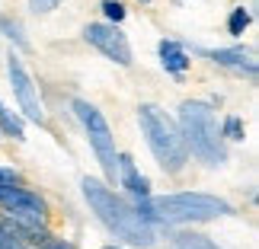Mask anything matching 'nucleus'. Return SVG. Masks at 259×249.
Masks as SVG:
<instances>
[{
	"instance_id": "obj_1",
	"label": "nucleus",
	"mask_w": 259,
	"mask_h": 249,
	"mask_svg": "<svg viewBox=\"0 0 259 249\" xmlns=\"http://www.w3.org/2000/svg\"><path fill=\"white\" fill-rule=\"evenodd\" d=\"M80 188H83V198H87L90 211L99 217V224H103L109 233H115V240H122L128 246H138V249H151L157 243V230L147 221H141V214L132 208V202H125L122 195H115L103 179L83 176Z\"/></svg>"
},
{
	"instance_id": "obj_23",
	"label": "nucleus",
	"mask_w": 259,
	"mask_h": 249,
	"mask_svg": "<svg viewBox=\"0 0 259 249\" xmlns=\"http://www.w3.org/2000/svg\"><path fill=\"white\" fill-rule=\"evenodd\" d=\"M144 4H147V0H144Z\"/></svg>"
},
{
	"instance_id": "obj_14",
	"label": "nucleus",
	"mask_w": 259,
	"mask_h": 249,
	"mask_svg": "<svg viewBox=\"0 0 259 249\" xmlns=\"http://www.w3.org/2000/svg\"><path fill=\"white\" fill-rule=\"evenodd\" d=\"M250 23H253L250 10H246V7H234L231 16H227V32H231V35H243L246 29H250Z\"/></svg>"
},
{
	"instance_id": "obj_15",
	"label": "nucleus",
	"mask_w": 259,
	"mask_h": 249,
	"mask_svg": "<svg viewBox=\"0 0 259 249\" xmlns=\"http://www.w3.org/2000/svg\"><path fill=\"white\" fill-rule=\"evenodd\" d=\"M221 137H224V144L227 141H234V144H240L243 137H246V128L240 122V115H227L224 122H221Z\"/></svg>"
},
{
	"instance_id": "obj_13",
	"label": "nucleus",
	"mask_w": 259,
	"mask_h": 249,
	"mask_svg": "<svg viewBox=\"0 0 259 249\" xmlns=\"http://www.w3.org/2000/svg\"><path fill=\"white\" fill-rule=\"evenodd\" d=\"M0 134L13 137V141H26V128H23V118L16 112H10V109L0 103Z\"/></svg>"
},
{
	"instance_id": "obj_2",
	"label": "nucleus",
	"mask_w": 259,
	"mask_h": 249,
	"mask_svg": "<svg viewBox=\"0 0 259 249\" xmlns=\"http://www.w3.org/2000/svg\"><path fill=\"white\" fill-rule=\"evenodd\" d=\"M176 125H179V134L186 141L189 157L202 160L211 169L227 163V144L221 137V125H218V115L208 103H202V99H186L179 106Z\"/></svg>"
},
{
	"instance_id": "obj_9",
	"label": "nucleus",
	"mask_w": 259,
	"mask_h": 249,
	"mask_svg": "<svg viewBox=\"0 0 259 249\" xmlns=\"http://www.w3.org/2000/svg\"><path fill=\"white\" fill-rule=\"evenodd\" d=\"M118 185L135 198H151V179L144 173H138V166L132 160V154H118Z\"/></svg>"
},
{
	"instance_id": "obj_12",
	"label": "nucleus",
	"mask_w": 259,
	"mask_h": 249,
	"mask_svg": "<svg viewBox=\"0 0 259 249\" xmlns=\"http://www.w3.org/2000/svg\"><path fill=\"white\" fill-rule=\"evenodd\" d=\"M173 249H221V246L198 230H179L176 240H173Z\"/></svg>"
},
{
	"instance_id": "obj_16",
	"label": "nucleus",
	"mask_w": 259,
	"mask_h": 249,
	"mask_svg": "<svg viewBox=\"0 0 259 249\" xmlns=\"http://www.w3.org/2000/svg\"><path fill=\"white\" fill-rule=\"evenodd\" d=\"M0 249H32L23 236H19L13 227H10L4 217H0Z\"/></svg>"
},
{
	"instance_id": "obj_8",
	"label": "nucleus",
	"mask_w": 259,
	"mask_h": 249,
	"mask_svg": "<svg viewBox=\"0 0 259 249\" xmlns=\"http://www.w3.org/2000/svg\"><path fill=\"white\" fill-rule=\"evenodd\" d=\"M208 58H211L214 64L227 67V71L234 74H246V77H256V55L250 52V48H214V52H205Z\"/></svg>"
},
{
	"instance_id": "obj_6",
	"label": "nucleus",
	"mask_w": 259,
	"mask_h": 249,
	"mask_svg": "<svg viewBox=\"0 0 259 249\" xmlns=\"http://www.w3.org/2000/svg\"><path fill=\"white\" fill-rule=\"evenodd\" d=\"M7 74H10V86H13V96H16V103H19V112H23L29 122L45 125V122H48V115H45V103H42V96H38V86H35L32 77H29L26 64L19 61V55H10V58H7Z\"/></svg>"
},
{
	"instance_id": "obj_20",
	"label": "nucleus",
	"mask_w": 259,
	"mask_h": 249,
	"mask_svg": "<svg viewBox=\"0 0 259 249\" xmlns=\"http://www.w3.org/2000/svg\"><path fill=\"white\" fill-rule=\"evenodd\" d=\"M58 4H61V0H29V7H32L35 13H52Z\"/></svg>"
},
{
	"instance_id": "obj_4",
	"label": "nucleus",
	"mask_w": 259,
	"mask_h": 249,
	"mask_svg": "<svg viewBox=\"0 0 259 249\" xmlns=\"http://www.w3.org/2000/svg\"><path fill=\"white\" fill-rule=\"evenodd\" d=\"M151 208L157 214V224H205L218 221V217H231L234 205L221 195H208V192H173V195H157L151 198Z\"/></svg>"
},
{
	"instance_id": "obj_3",
	"label": "nucleus",
	"mask_w": 259,
	"mask_h": 249,
	"mask_svg": "<svg viewBox=\"0 0 259 249\" xmlns=\"http://www.w3.org/2000/svg\"><path fill=\"white\" fill-rule=\"evenodd\" d=\"M138 125H141V134L147 147H151L154 160L160 163V169L166 176H179L189 166V151L186 141L179 134L176 118H170L160 106L154 103H141L138 106Z\"/></svg>"
},
{
	"instance_id": "obj_19",
	"label": "nucleus",
	"mask_w": 259,
	"mask_h": 249,
	"mask_svg": "<svg viewBox=\"0 0 259 249\" xmlns=\"http://www.w3.org/2000/svg\"><path fill=\"white\" fill-rule=\"evenodd\" d=\"M0 185H23V176H19L13 166L0 163Z\"/></svg>"
},
{
	"instance_id": "obj_17",
	"label": "nucleus",
	"mask_w": 259,
	"mask_h": 249,
	"mask_svg": "<svg viewBox=\"0 0 259 249\" xmlns=\"http://www.w3.org/2000/svg\"><path fill=\"white\" fill-rule=\"evenodd\" d=\"M0 29H4V35L10 38V42H16L19 48H29L26 35H23V26H19L16 19H7V16H0Z\"/></svg>"
},
{
	"instance_id": "obj_7",
	"label": "nucleus",
	"mask_w": 259,
	"mask_h": 249,
	"mask_svg": "<svg viewBox=\"0 0 259 249\" xmlns=\"http://www.w3.org/2000/svg\"><path fill=\"white\" fill-rule=\"evenodd\" d=\"M83 38L87 45H93L99 55H106L109 61H115L118 67H132V45H128V35L118 26L109 23H87L83 26Z\"/></svg>"
},
{
	"instance_id": "obj_11",
	"label": "nucleus",
	"mask_w": 259,
	"mask_h": 249,
	"mask_svg": "<svg viewBox=\"0 0 259 249\" xmlns=\"http://www.w3.org/2000/svg\"><path fill=\"white\" fill-rule=\"evenodd\" d=\"M23 240L32 246V249H77L67 236H58L52 233V227H42V230H29V233H19Z\"/></svg>"
},
{
	"instance_id": "obj_21",
	"label": "nucleus",
	"mask_w": 259,
	"mask_h": 249,
	"mask_svg": "<svg viewBox=\"0 0 259 249\" xmlns=\"http://www.w3.org/2000/svg\"><path fill=\"white\" fill-rule=\"evenodd\" d=\"M103 249H122V246H115V243H112V246H103Z\"/></svg>"
},
{
	"instance_id": "obj_22",
	"label": "nucleus",
	"mask_w": 259,
	"mask_h": 249,
	"mask_svg": "<svg viewBox=\"0 0 259 249\" xmlns=\"http://www.w3.org/2000/svg\"><path fill=\"white\" fill-rule=\"evenodd\" d=\"M173 4H183V0H173Z\"/></svg>"
},
{
	"instance_id": "obj_5",
	"label": "nucleus",
	"mask_w": 259,
	"mask_h": 249,
	"mask_svg": "<svg viewBox=\"0 0 259 249\" xmlns=\"http://www.w3.org/2000/svg\"><path fill=\"white\" fill-rule=\"evenodd\" d=\"M77 122L83 125L87 131V141H90V151L96 154V163L103 169V182L112 188L118 182V151H115V134L112 128H109L106 115L99 112L93 103H87V99H74L71 103Z\"/></svg>"
},
{
	"instance_id": "obj_18",
	"label": "nucleus",
	"mask_w": 259,
	"mask_h": 249,
	"mask_svg": "<svg viewBox=\"0 0 259 249\" xmlns=\"http://www.w3.org/2000/svg\"><path fill=\"white\" fill-rule=\"evenodd\" d=\"M103 13H106L109 26H118L128 16V10H125V4H118V0H103Z\"/></svg>"
},
{
	"instance_id": "obj_10",
	"label": "nucleus",
	"mask_w": 259,
	"mask_h": 249,
	"mask_svg": "<svg viewBox=\"0 0 259 249\" xmlns=\"http://www.w3.org/2000/svg\"><path fill=\"white\" fill-rule=\"evenodd\" d=\"M157 52H160V64L166 74L173 77H183L189 71V64H192V58H189V52L179 42H173V38H163L160 45H157Z\"/></svg>"
}]
</instances>
